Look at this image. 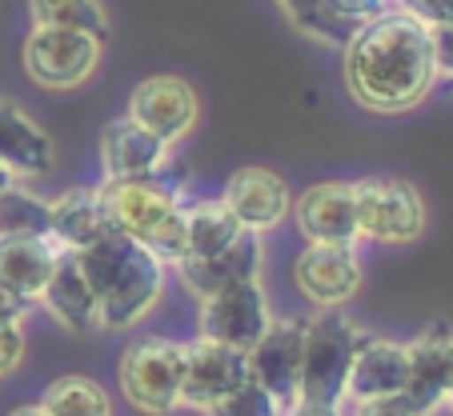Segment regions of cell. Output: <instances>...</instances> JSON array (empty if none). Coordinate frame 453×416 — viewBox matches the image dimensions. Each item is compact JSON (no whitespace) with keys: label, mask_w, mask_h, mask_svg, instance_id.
Segmentation results:
<instances>
[{"label":"cell","mask_w":453,"mask_h":416,"mask_svg":"<svg viewBox=\"0 0 453 416\" xmlns=\"http://www.w3.org/2000/svg\"><path fill=\"white\" fill-rule=\"evenodd\" d=\"M342 57L345 88L369 112H410L434 93L437 60L429 25L397 4L353 28Z\"/></svg>","instance_id":"cell-1"},{"label":"cell","mask_w":453,"mask_h":416,"mask_svg":"<svg viewBox=\"0 0 453 416\" xmlns=\"http://www.w3.org/2000/svg\"><path fill=\"white\" fill-rule=\"evenodd\" d=\"M96 188L120 237L137 240L161 264L185 256V200L180 185H169L165 172L153 180H104Z\"/></svg>","instance_id":"cell-2"},{"label":"cell","mask_w":453,"mask_h":416,"mask_svg":"<svg viewBox=\"0 0 453 416\" xmlns=\"http://www.w3.org/2000/svg\"><path fill=\"white\" fill-rule=\"evenodd\" d=\"M180 381H185L180 340L141 337L117 360L120 397L145 416H169L173 408H180Z\"/></svg>","instance_id":"cell-3"},{"label":"cell","mask_w":453,"mask_h":416,"mask_svg":"<svg viewBox=\"0 0 453 416\" xmlns=\"http://www.w3.org/2000/svg\"><path fill=\"white\" fill-rule=\"evenodd\" d=\"M357 340H361V329L342 313V308H321L313 321H305L297 397L345 400V376H349Z\"/></svg>","instance_id":"cell-4"},{"label":"cell","mask_w":453,"mask_h":416,"mask_svg":"<svg viewBox=\"0 0 453 416\" xmlns=\"http://www.w3.org/2000/svg\"><path fill=\"white\" fill-rule=\"evenodd\" d=\"M101 36L81 33V28H60V25H33V33L25 36V60L28 80H36L41 88L52 93H69L93 80V72L101 68Z\"/></svg>","instance_id":"cell-5"},{"label":"cell","mask_w":453,"mask_h":416,"mask_svg":"<svg viewBox=\"0 0 453 416\" xmlns=\"http://www.w3.org/2000/svg\"><path fill=\"white\" fill-rule=\"evenodd\" d=\"M357 232L377 245H413L426 232V200L410 180L365 177L353 185Z\"/></svg>","instance_id":"cell-6"},{"label":"cell","mask_w":453,"mask_h":416,"mask_svg":"<svg viewBox=\"0 0 453 416\" xmlns=\"http://www.w3.org/2000/svg\"><path fill=\"white\" fill-rule=\"evenodd\" d=\"M269 324H273V313H269V297L261 281H237L201 300V337L213 344L249 352L265 337Z\"/></svg>","instance_id":"cell-7"},{"label":"cell","mask_w":453,"mask_h":416,"mask_svg":"<svg viewBox=\"0 0 453 416\" xmlns=\"http://www.w3.org/2000/svg\"><path fill=\"white\" fill-rule=\"evenodd\" d=\"M161 292H165V264L153 253L137 248L125 269L117 272V281L96 297V329L128 332L161 305Z\"/></svg>","instance_id":"cell-8"},{"label":"cell","mask_w":453,"mask_h":416,"mask_svg":"<svg viewBox=\"0 0 453 416\" xmlns=\"http://www.w3.org/2000/svg\"><path fill=\"white\" fill-rule=\"evenodd\" d=\"M128 117L137 120L141 128H149L153 136H161L165 145H177V140H185L197 128L201 104L185 77H165L161 72V77H145L133 88Z\"/></svg>","instance_id":"cell-9"},{"label":"cell","mask_w":453,"mask_h":416,"mask_svg":"<svg viewBox=\"0 0 453 416\" xmlns=\"http://www.w3.org/2000/svg\"><path fill=\"white\" fill-rule=\"evenodd\" d=\"M405 352H410L405 400L418 416L437 412L453 392V329L449 324H429L413 340H405Z\"/></svg>","instance_id":"cell-10"},{"label":"cell","mask_w":453,"mask_h":416,"mask_svg":"<svg viewBox=\"0 0 453 416\" xmlns=\"http://www.w3.org/2000/svg\"><path fill=\"white\" fill-rule=\"evenodd\" d=\"M293 221L309 245H357V204L349 180H317L293 200Z\"/></svg>","instance_id":"cell-11"},{"label":"cell","mask_w":453,"mask_h":416,"mask_svg":"<svg viewBox=\"0 0 453 416\" xmlns=\"http://www.w3.org/2000/svg\"><path fill=\"white\" fill-rule=\"evenodd\" d=\"M293 281L313 308H342L361 289V261L353 245H309L293 264Z\"/></svg>","instance_id":"cell-12"},{"label":"cell","mask_w":453,"mask_h":416,"mask_svg":"<svg viewBox=\"0 0 453 416\" xmlns=\"http://www.w3.org/2000/svg\"><path fill=\"white\" fill-rule=\"evenodd\" d=\"M249 381L245 352L229 344H213L201 337L197 344H185V381H180V408L209 412L217 400H225L233 389Z\"/></svg>","instance_id":"cell-13"},{"label":"cell","mask_w":453,"mask_h":416,"mask_svg":"<svg viewBox=\"0 0 453 416\" xmlns=\"http://www.w3.org/2000/svg\"><path fill=\"white\" fill-rule=\"evenodd\" d=\"M301 344H305V321H273L265 337L245 352L249 381L273 392L281 405H293L301 389Z\"/></svg>","instance_id":"cell-14"},{"label":"cell","mask_w":453,"mask_h":416,"mask_svg":"<svg viewBox=\"0 0 453 416\" xmlns=\"http://www.w3.org/2000/svg\"><path fill=\"white\" fill-rule=\"evenodd\" d=\"M173 145H165L161 136L141 128L133 117L109 120L101 132V169L104 180H153L169 172Z\"/></svg>","instance_id":"cell-15"},{"label":"cell","mask_w":453,"mask_h":416,"mask_svg":"<svg viewBox=\"0 0 453 416\" xmlns=\"http://www.w3.org/2000/svg\"><path fill=\"white\" fill-rule=\"evenodd\" d=\"M177 276L197 300H205L209 292L229 289L237 281H261V269H265V248H261V237L257 232H241L229 248L213 256H180Z\"/></svg>","instance_id":"cell-16"},{"label":"cell","mask_w":453,"mask_h":416,"mask_svg":"<svg viewBox=\"0 0 453 416\" xmlns=\"http://www.w3.org/2000/svg\"><path fill=\"white\" fill-rule=\"evenodd\" d=\"M225 204H229V213L241 221L245 232H269L289 216V185L277 177L273 169H261V164H245L229 177L225 185Z\"/></svg>","instance_id":"cell-17"},{"label":"cell","mask_w":453,"mask_h":416,"mask_svg":"<svg viewBox=\"0 0 453 416\" xmlns=\"http://www.w3.org/2000/svg\"><path fill=\"white\" fill-rule=\"evenodd\" d=\"M405 376H410V352H405L402 340L365 337L361 332L349 376H345V400L361 405V400H373V397L405 392Z\"/></svg>","instance_id":"cell-18"},{"label":"cell","mask_w":453,"mask_h":416,"mask_svg":"<svg viewBox=\"0 0 453 416\" xmlns=\"http://www.w3.org/2000/svg\"><path fill=\"white\" fill-rule=\"evenodd\" d=\"M0 161L17 180H44L57 169L52 136L17 101H0Z\"/></svg>","instance_id":"cell-19"},{"label":"cell","mask_w":453,"mask_h":416,"mask_svg":"<svg viewBox=\"0 0 453 416\" xmlns=\"http://www.w3.org/2000/svg\"><path fill=\"white\" fill-rule=\"evenodd\" d=\"M112 221L109 208L101 200V188H69L57 200H49V237L57 240L65 253H81L93 240L109 237Z\"/></svg>","instance_id":"cell-20"},{"label":"cell","mask_w":453,"mask_h":416,"mask_svg":"<svg viewBox=\"0 0 453 416\" xmlns=\"http://www.w3.org/2000/svg\"><path fill=\"white\" fill-rule=\"evenodd\" d=\"M41 305L44 313H52V321L60 329L77 332V337L96 332V292L85 281V272H81L77 253H60L57 269H52L49 284L41 292Z\"/></svg>","instance_id":"cell-21"},{"label":"cell","mask_w":453,"mask_h":416,"mask_svg":"<svg viewBox=\"0 0 453 416\" xmlns=\"http://www.w3.org/2000/svg\"><path fill=\"white\" fill-rule=\"evenodd\" d=\"M65 248L52 237H0V284L25 300H41Z\"/></svg>","instance_id":"cell-22"},{"label":"cell","mask_w":453,"mask_h":416,"mask_svg":"<svg viewBox=\"0 0 453 416\" xmlns=\"http://www.w3.org/2000/svg\"><path fill=\"white\" fill-rule=\"evenodd\" d=\"M241 221L225 200H188L185 204V256H213L241 237Z\"/></svg>","instance_id":"cell-23"},{"label":"cell","mask_w":453,"mask_h":416,"mask_svg":"<svg viewBox=\"0 0 453 416\" xmlns=\"http://www.w3.org/2000/svg\"><path fill=\"white\" fill-rule=\"evenodd\" d=\"M41 408L49 416H112V400L93 376H57L44 389Z\"/></svg>","instance_id":"cell-24"},{"label":"cell","mask_w":453,"mask_h":416,"mask_svg":"<svg viewBox=\"0 0 453 416\" xmlns=\"http://www.w3.org/2000/svg\"><path fill=\"white\" fill-rule=\"evenodd\" d=\"M28 17L33 25H60L81 28L93 36H109V12L101 0H28Z\"/></svg>","instance_id":"cell-25"},{"label":"cell","mask_w":453,"mask_h":416,"mask_svg":"<svg viewBox=\"0 0 453 416\" xmlns=\"http://www.w3.org/2000/svg\"><path fill=\"white\" fill-rule=\"evenodd\" d=\"M0 237H49V200L28 193L25 185H9L0 193Z\"/></svg>","instance_id":"cell-26"},{"label":"cell","mask_w":453,"mask_h":416,"mask_svg":"<svg viewBox=\"0 0 453 416\" xmlns=\"http://www.w3.org/2000/svg\"><path fill=\"white\" fill-rule=\"evenodd\" d=\"M277 4L297 33L313 36L321 44H345L353 36V25L329 9V0H277Z\"/></svg>","instance_id":"cell-27"},{"label":"cell","mask_w":453,"mask_h":416,"mask_svg":"<svg viewBox=\"0 0 453 416\" xmlns=\"http://www.w3.org/2000/svg\"><path fill=\"white\" fill-rule=\"evenodd\" d=\"M281 412H285V405L273 397V392H265L257 381H245L225 400H217L205 416H281Z\"/></svg>","instance_id":"cell-28"},{"label":"cell","mask_w":453,"mask_h":416,"mask_svg":"<svg viewBox=\"0 0 453 416\" xmlns=\"http://www.w3.org/2000/svg\"><path fill=\"white\" fill-rule=\"evenodd\" d=\"M25 365V324H0V381Z\"/></svg>","instance_id":"cell-29"},{"label":"cell","mask_w":453,"mask_h":416,"mask_svg":"<svg viewBox=\"0 0 453 416\" xmlns=\"http://www.w3.org/2000/svg\"><path fill=\"white\" fill-rule=\"evenodd\" d=\"M394 4V0H329V9L337 12V17H345L353 28L365 25L369 17H377V12H385Z\"/></svg>","instance_id":"cell-30"},{"label":"cell","mask_w":453,"mask_h":416,"mask_svg":"<svg viewBox=\"0 0 453 416\" xmlns=\"http://www.w3.org/2000/svg\"><path fill=\"white\" fill-rule=\"evenodd\" d=\"M357 416H418L413 405L405 400V392H394V397H373V400H361Z\"/></svg>","instance_id":"cell-31"},{"label":"cell","mask_w":453,"mask_h":416,"mask_svg":"<svg viewBox=\"0 0 453 416\" xmlns=\"http://www.w3.org/2000/svg\"><path fill=\"white\" fill-rule=\"evenodd\" d=\"M429 41H434L437 77H453V25H429Z\"/></svg>","instance_id":"cell-32"},{"label":"cell","mask_w":453,"mask_h":416,"mask_svg":"<svg viewBox=\"0 0 453 416\" xmlns=\"http://www.w3.org/2000/svg\"><path fill=\"white\" fill-rule=\"evenodd\" d=\"M281 416H345V412H342V400H305V397H297L293 405H285Z\"/></svg>","instance_id":"cell-33"},{"label":"cell","mask_w":453,"mask_h":416,"mask_svg":"<svg viewBox=\"0 0 453 416\" xmlns=\"http://www.w3.org/2000/svg\"><path fill=\"white\" fill-rule=\"evenodd\" d=\"M28 308H33V300L17 297L12 289H4V284H0V324H25Z\"/></svg>","instance_id":"cell-34"},{"label":"cell","mask_w":453,"mask_h":416,"mask_svg":"<svg viewBox=\"0 0 453 416\" xmlns=\"http://www.w3.org/2000/svg\"><path fill=\"white\" fill-rule=\"evenodd\" d=\"M9 416H49V412H44V408H41V400H36V405H17Z\"/></svg>","instance_id":"cell-35"},{"label":"cell","mask_w":453,"mask_h":416,"mask_svg":"<svg viewBox=\"0 0 453 416\" xmlns=\"http://www.w3.org/2000/svg\"><path fill=\"white\" fill-rule=\"evenodd\" d=\"M9 185H17V177H12V172L4 169V161H0V193H4Z\"/></svg>","instance_id":"cell-36"},{"label":"cell","mask_w":453,"mask_h":416,"mask_svg":"<svg viewBox=\"0 0 453 416\" xmlns=\"http://www.w3.org/2000/svg\"><path fill=\"white\" fill-rule=\"evenodd\" d=\"M445 25H453V0H445Z\"/></svg>","instance_id":"cell-37"},{"label":"cell","mask_w":453,"mask_h":416,"mask_svg":"<svg viewBox=\"0 0 453 416\" xmlns=\"http://www.w3.org/2000/svg\"><path fill=\"white\" fill-rule=\"evenodd\" d=\"M445 405H449V412H453V392H449V400H445Z\"/></svg>","instance_id":"cell-38"}]
</instances>
